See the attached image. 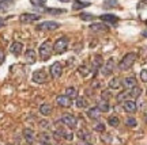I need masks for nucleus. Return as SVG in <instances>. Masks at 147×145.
Instances as JSON below:
<instances>
[{"instance_id": "7", "label": "nucleus", "mask_w": 147, "mask_h": 145, "mask_svg": "<svg viewBox=\"0 0 147 145\" xmlns=\"http://www.w3.org/2000/svg\"><path fill=\"white\" fill-rule=\"evenodd\" d=\"M113 71H115V60H113V58H109V60L102 65L101 73H102L104 76H109V75L113 73Z\"/></svg>"}, {"instance_id": "6", "label": "nucleus", "mask_w": 147, "mask_h": 145, "mask_svg": "<svg viewBox=\"0 0 147 145\" xmlns=\"http://www.w3.org/2000/svg\"><path fill=\"white\" fill-rule=\"evenodd\" d=\"M55 134L57 136V137H61L64 140H67V141H71L74 138L72 133H71L69 130H67L65 128H63V126H57L56 130H55Z\"/></svg>"}, {"instance_id": "12", "label": "nucleus", "mask_w": 147, "mask_h": 145, "mask_svg": "<svg viewBox=\"0 0 147 145\" xmlns=\"http://www.w3.org/2000/svg\"><path fill=\"white\" fill-rule=\"evenodd\" d=\"M49 71H51V75H52L53 78H60L61 73H63V65L59 61H56L51 65V69H49Z\"/></svg>"}, {"instance_id": "30", "label": "nucleus", "mask_w": 147, "mask_h": 145, "mask_svg": "<svg viewBox=\"0 0 147 145\" xmlns=\"http://www.w3.org/2000/svg\"><path fill=\"white\" fill-rule=\"evenodd\" d=\"M45 12L47 14H52V15H61V14H65V10L64 8H45Z\"/></svg>"}, {"instance_id": "16", "label": "nucleus", "mask_w": 147, "mask_h": 145, "mask_svg": "<svg viewBox=\"0 0 147 145\" xmlns=\"http://www.w3.org/2000/svg\"><path fill=\"white\" fill-rule=\"evenodd\" d=\"M100 19L104 23H109V25H117V22L120 21L119 16L113 15V14H104V15L100 16Z\"/></svg>"}, {"instance_id": "32", "label": "nucleus", "mask_w": 147, "mask_h": 145, "mask_svg": "<svg viewBox=\"0 0 147 145\" xmlns=\"http://www.w3.org/2000/svg\"><path fill=\"white\" fill-rule=\"evenodd\" d=\"M79 18L82 19V21L84 22H91L95 19V15H93V14H89V12H82L80 15H79Z\"/></svg>"}, {"instance_id": "8", "label": "nucleus", "mask_w": 147, "mask_h": 145, "mask_svg": "<svg viewBox=\"0 0 147 145\" xmlns=\"http://www.w3.org/2000/svg\"><path fill=\"white\" fill-rule=\"evenodd\" d=\"M41 16L38 14H30V12H25V14H21L19 15V22L22 23H30V22H36L38 21Z\"/></svg>"}, {"instance_id": "11", "label": "nucleus", "mask_w": 147, "mask_h": 145, "mask_svg": "<svg viewBox=\"0 0 147 145\" xmlns=\"http://www.w3.org/2000/svg\"><path fill=\"white\" fill-rule=\"evenodd\" d=\"M90 30L94 31V33H108L109 31V26L106 23H104V22H97V23L90 25Z\"/></svg>"}, {"instance_id": "29", "label": "nucleus", "mask_w": 147, "mask_h": 145, "mask_svg": "<svg viewBox=\"0 0 147 145\" xmlns=\"http://www.w3.org/2000/svg\"><path fill=\"white\" fill-rule=\"evenodd\" d=\"M128 92H129V98H131V99L139 98V96H140V94H142V88L136 86V87L131 88V90H128Z\"/></svg>"}, {"instance_id": "13", "label": "nucleus", "mask_w": 147, "mask_h": 145, "mask_svg": "<svg viewBox=\"0 0 147 145\" xmlns=\"http://www.w3.org/2000/svg\"><path fill=\"white\" fill-rule=\"evenodd\" d=\"M121 84H123V87L125 88V90H131V88L138 86V80H136V78H134V76H128V78L121 80Z\"/></svg>"}, {"instance_id": "35", "label": "nucleus", "mask_w": 147, "mask_h": 145, "mask_svg": "<svg viewBox=\"0 0 147 145\" xmlns=\"http://www.w3.org/2000/svg\"><path fill=\"white\" fill-rule=\"evenodd\" d=\"M45 1L47 0H30V3L33 5H36V7H42V5L45 4Z\"/></svg>"}, {"instance_id": "33", "label": "nucleus", "mask_w": 147, "mask_h": 145, "mask_svg": "<svg viewBox=\"0 0 147 145\" xmlns=\"http://www.w3.org/2000/svg\"><path fill=\"white\" fill-rule=\"evenodd\" d=\"M117 5H119L117 0H105L104 1V7L105 8H113V7H117Z\"/></svg>"}, {"instance_id": "41", "label": "nucleus", "mask_w": 147, "mask_h": 145, "mask_svg": "<svg viewBox=\"0 0 147 145\" xmlns=\"http://www.w3.org/2000/svg\"><path fill=\"white\" fill-rule=\"evenodd\" d=\"M78 145H91V142H89V141H79L78 142Z\"/></svg>"}, {"instance_id": "48", "label": "nucleus", "mask_w": 147, "mask_h": 145, "mask_svg": "<svg viewBox=\"0 0 147 145\" xmlns=\"http://www.w3.org/2000/svg\"><path fill=\"white\" fill-rule=\"evenodd\" d=\"M0 1H5V0H0Z\"/></svg>"}, {"instance_id": "5", "label": "nucleus", "mask_w": 147, "mask_h": 145, "mask_svg": "<svg viewBox=\"0 0 147 145\" xmlns=\"http://www.w3.org/2000/svg\"><path fill=\"white\" fill-rule=\"evenodd\" d=\"M60 122L63 125H65L68 129H75L76 125H78V119L72 114H63V117L60 118Z\"/></svg>"}, {"instance_id": "23", "label": "nucleus", "mask_w": 147, "mask_h": 145, "mask_svg": "<svg viewBox=\"0 0 147 145\" xmlns=\"http://www.w3.org/2000/svg\"><path fill=\"white\" fill-rule=\"evenodd\" d=\"M75 104H76L78 109H87L89 107V102H87V99L84 98V96H78Z\"/></svg>"}, {"instance_id": "28", "label": "nucleus", "mask_w": 147, "mask_h": 145, "mask_svg": "<svg viewBox=\"0 0 147 145\" xmlns=\"http://www.w3.org/2000/svg\"><path fill=\"white\" fill-rule=\"evenodd\" d=\"M90 72H91V65H89L87 62H84V64H82V65L79 67V73H80L82 76H87Z\"/></svg>"}, {"instance_id": "43", "label": "nucleus", "mask_w": 147, "mask_h": 145, "mask_svg": "<svg viewBox=\"0 0 147 145\" xmlns=\"http://www.w3.org/2000/svg\"><path fill=\"white\" fill-rule=\"evenodd\" d=\"M40 145H52V144H51V142H41Z\"/></svg>"}, {"instance_id": "45", "label": "nucleus", "mask_w": 147, "mask_h": 145, "mask_svg": "<svg viewBox=\"0 0 147 145\" xmlns=\"http://www.w3.org/2000/svg\"><path fill=\"white\" fill-rule=\"evenodd\" d=\"M59 1H61V3H68L69 0H59Z\"/></svg>"}, {"instance_id": "44", "label": "nucleus", "mask_w": 147, "mask_h": 145, "mask_svg": "<svg viewBox=\"0 0 147 145\" xmlns=\"http://www.w3.org/2000/svg\"><path fill=\"white\" fill-rule=\"evenodd\" d=\"M4 25H5L4 22H3V21H0V27H3V26H4Z\"/></svg>"}, {"instance_id": "46", "label": "nucleus", "mask_w": 147, "mask_h": 145, "mask_svg": "<svg viewBox=\"0 0 147 145\" xmlns=\"http://www.w3.org/2000/svg\"><path fill=\"white\" fill-rule=\"evenodd\" d=\"M144 119H146V122H147V110H146V113H144Z\"/></svg>"}, {"instance_id": "38", "label": "nucleus", "mask_w": 147, "mask_h": 145, "mask_svg": "<svg viewBox=\"0 0 147 145\" xmlns=\"http://www.w3.org/2000/svg\"><path fill=\"white\" fill-rule=\"evenodd\" d=\"M140 79H142V82L147 83V69H143L140 72Z\"/></svg>"}, {"instance_id": "17", "label": "nucleus", "mask_w": 147, "mask_h": 145, "mask_svg": "<svg viewBox=\"0 0 147 145\" xmlns=\"http://www.w3.org/2000/svg\"><path fill=\"white\" fill-rule=\"evenodd\" d=\"M22 50H23V43L19 41H15L11 43L10 46V52L12 53V54H15V56H19L22 53Z\"/></svg>"}, {"instance_id": "37", "label": "nucleus", "mask_w": 147, "mask_h": 145, "mask_svg": "<svg viewBox=\"0 0 147 145\" xmlns=\"http://www.w3.org/2000/svg\"><path fill=\"white\" fill-rule=\"evenodd\" d=\"M94 129L97 130V132H100V133H102V132L105 130V126H104V124H101V122H98V124H95Z\"/></svg>"}, {"instance_id": "18", "label": "nucleus", "mask_w": 147, "mask_h": 145, "mask_svg": "<svg viewBox=\"0 0 147 145\" xmlns=\"http://www.w3.org/2000/svg\"><path fill=\"white\" fill-rule=\"evenodd\" d=\"M25 58H26V62H27V64H34V62L37 61V54H36V52H34L33 49H29V50H26V53H25Z\"/></svg>"}, {"instance_id": "20", "label": "nucleus", "mask_w": 147, "mask_h": 145, "mask_svg": "<svg viewBox=\"0 0 147 145\" xmlns=\"http://www.w3.org/2000/svg\"><path fill=\"white\" fill-rule=\"evenodd\" d=\"M97 107L100 109L101 113H106L110 110V104H109V100H105V99H100L98 103H97Z\"/></svg>"}, {"instance_id": "34", "label": "nucleus", "mask_w": 147, "mask_h": 145, "mask_svg": "<svg viewBox=\"0 0 147 145\" xmlns=\"http://www.w3.org/2000/svg\"><path fill=\"white\" fill-rule=\"evenodd\" d=\"M125 125L128 126V128H135V126L138 125V122L134 117H128V118L125 119Z\"/></svg>"}, {"instance_id": "42", "label": "nucleus", "mask_w": 147, "mask_h": 145, "mask_svg": "<svg viewBox=\"0 0 147 145\" xmlns=\"http://www.w3.org/2000/svg\"><path fill=\"white\" fill-rule=\"evenodd\" d=\"M142 35H143V37H146V38H147V30H143V31H142Z\"/></svg>"}, {"instance_id": "3", "label": "nucleus", "mask_w": 147, "mask_h": 145, "mask_svg": "<svg viewBox=\"0 0 147 145\" xmlns=\"http://www.w3.org/2000/svg\"><path fill=\"white\" fill-rule=\"evenodd\" d=\"M52 52H53V46H52V42L51 41H45L44 43H41V46L38 49L40 58H41L42 61L49 60V57L52 56Z\"/></svg>"}, {"instance_id": "2", "label": "nucleus", "mask_w": 147, "mask_h": 145, "mask_svg": "<svg viewBox=\"0 0 147 145\" xmlns=\"http://www.w3.org/2000/svg\"><path fill=\"white\" fill-rule=\"evenodd\" d=\"M68 43L69 39L67 37H61V38L56 39V42L53 43V53L55 54H63L68 49Z\"/></svg>"}, {"instance_id": "24", "label": "nucleus", "mask_w": 147, "mask_h": 145, "mask_svg": "<svg viewBox=\"0 0 147 145\" xmlns=\"http://www.w3.org/2000/svg\"><path fill=\"white\" fill-rule=\"evenodd\" d=\"M121 86H123V84H121V79H119V78H113L109 82V84H108L109 90H119Z\"/></svg>"}, {"instance_id": "27", "label": "nucleus", "mask_w": 147, "mask_h": 145, "mask_svg": "<svg viewBox=\"0 0 147 145\" xmlns=\"http://www.w3.org/2000/svg\"><path fill=\"white\" fill-rule=\"evenodd\" d=\"M65 95L68 96V98L71 99H76L78 98V90H76V87H74V86H71V87H67L65 88Z\"/></svg>"}, {"instance_id": "26", "label": "nucleus", "mask_w": 147, "mask_h": 145, "mask_svg": "<svg viewBox=\"0 0 147 145\" xmlns=\"http://www.w3.org/2000/svg\"><path fill=\"white\" fill-rule=\"evenodd\" d=\"M40 113H41L42 115H45V117H48V115L52 114V106L48 103H44L40 106Z\"/></svg>"}, {"instance_id": "40", "label": "nucleus", "mask_w": 147, "mask_h": 145, "mask_svg": "<svg viewBox=\"0 0 147 145\" xmlns=\"http://www.w3.org/2000/svg\"><path fill=\"white\" fill-rule=\"evenodd\" d=\"M4 58H5V54H4V52H3V50L0 49V65H1V64L4 62Z\"/></svg>"}, {"instance_id": "21", "label": "nucleus", "mask_w": 147, "mask_h": 145, "mask_svg": "<svg viewBox=\"0 0 147 145\" xmlns=\"http://www.w3.org/2000/svg\"><path fill=\"white\" fill-rule=\"evenodd\" d=\"M78 137H79V140H82V141H91V134H90V132L89 130H86V129H80L78 130Z\"/></svg>"}, {"instance_id": "49", "label": "nucleus", "mask_w": 147, "mask_h": 145, "mask_svg": "<svg viewBox=\"0 0 147 145\" xmlns=\"http://www.w3.org/2000/svg\"><path fill=\"white\" fill-rule=\"evenodd\" d=\"M7 145H11V144H7Z\"/></svg>"}, {"instance_id": "10", "label": "nucleus", "mask_w": 147, "mask_h": 145, "mask_svg": "<svg viewBox=\"0 0 147 145\" xmlns=\"http://www.w3.org/2000/svg\"><path fill=\"white\" fill-rule=\"evenodd\" d=\"M123 109H124V111L128 113V114H134V113H136L138 104H136V102H134L132 99H128V100H124Z\"/></svg>"}, {"instance_id": "22", "label": "nucleus", "mask_w": 147, "mask_h": 145, "mask_svg": "<svg viewBox=\"0 0 147 145\" xmlns=\"http://www.w3.org/2000/svg\"><path fill=\"white\" fill-rule=\"evenodd\" d=\"M100 114H101V111H100V109H98L97 106L87 110V117H89L90 119H98L100 118Z\"/></svg>"}, {"instance_id": "15", "label": "nucleus", "mask_w": 147, "mask_h": 145, "mask_svg": "<svg viewBox=\"0 0 147 145\" xmlns=\"http://www.w3.org/2000/svg\"><path fill=\"white\" fill-rule=\"evenodd\" d=\"M56 102L60 107H69L71 104H72V99L68 98L65 94L64 95H59L57 98H56Z\"/></svg>"}, {"instance_id": "4", "label": "nucleus", "mask_w": 147, "mask_h": 145, "mask_svg": "<svg viewBox=\"0 0 147 145\" xmlns=\"http://www.w3.org/2000/svg\"><path fill=\"white\" fill-rule=\"evenodd\" d=\"M60 27V23L59 22H52V21H47V22H42L40 25L36 26V30L38 31H53Z\"/></svg>"}, {"instance_id": "25", "label": "nucleus", "mask_w": 147, "mask_h": 145, "mask_svg": "<svg viewBox=\"0 0 147 145\" xmlns=\"http://www.w3.org/2000/svg\"><path fill=\"white\" fill-rule=\"evenodd\" d=\"M23 137H25V140H26L29 144H33V142H34V132H33L32 129L23 130Z\"/></svg>"}, {"instance_id": "47", "label": "nucleus", "mask_w": 147, "mask_h": 145, "mask_svg": "<svg viewBox=\"0 0 147 145\" xmlns=\"http://www.w3.org/2000/svg\"><path fill=\"white\" fill-rule=\"evenodd\" d=\"M144 23H146V26H147V21H146V22H144Z\"/></svg>"}, {"instance_id": "31", "label": "nucleus", "mask_w": 147, "mask_h": 145, "mask_svg": "<svg viewBox=\"0 0 147 145\" xmlns=\"http://www.w3.org/2000/svg\"><path fill=\"white\" fill-rule=\"evenodd\" d=\"M108 124L112 126V128H117L119 124H120V119L117 115H110L109 118H108Z\"/></svg>"}, {"instance_id": "1", "label": "nucleus", "mask_w": 147, "mask_h": 145, "mask_svg": "<svg viewBox=\"0 0 147 145\" xmlns=\"http://www.w3.org/2000/svg\"><path fill=\"white\" fill-rule=\"evenodd\" d=\"M136 61V53H127L124 57L121 58V61L119 62V69L120 71H128L129 68L134 65V62Z\"/></svg>"}, {"instance_id": "9", "label": "nucleus", "mask_w": 147, "mask_h": 145, "mask_svg": "<svg viewBox=\"0 0 147 145\" xmlns=\"http://www.w3.org/2000/svg\"><path fill=\"white\" fill-rule=\"evenodd\" d=\"M33 82L37 84H44L48 82V76L47 73L44 72L42 69H40V71H36V72L33 73Z\"/></svg>"}, {"instance_id": "14", "label": "nucleus", "mask_w": 147, "mask_h": 145, "mask_svg": "<svg viewBox=\"0 0 147 145\" xmlns=\"http://www.w3.org/2000/svg\"><path fill=\"white\" fill-rule=\"evenodd\" d=\"M102 65H104V62H102V57H101L100 54H97L94 57V60H93V64H91V72H93V75H97V72L100 71V68H102Z\"/></svg>"}, {"instance_id": "19", "label": "nucleus", "mask_w": 147, "mask_h": 145, "mask_svg": "<svg viewBox=\"0 0 147 145\" xmlns=\"http://www.w3.org/2000/svg\"><path fill=\"white\" fill-rule=\"evenodd\" d=\"M90 3L89 1H82V0H74L72 3V10L74 11H80L83 10L84 7H89Z\"/></svg>"}, {"instance_id": "39", "label": "nucleus", "mask_w": 147, "mask_h": 145, "mask_svg": "<svg viewBox=\"0 0 147 145\" xmlns=\"http://www.w3.org/2000/svg\"><path fill=\"white\" fill-rule=\"evenodd\" d=\"M7 7H8V4H7L5 1H0V12L5 11V10H7Z\"/></svg>"}, {"instance_id": "36", "label": "nucleus", "mask_w": 147, "mask_h": 145, "mask_svg": "<svg viewBox=\"0 0 147 145\" xmlns=\"http://www.w3.org/2000/svg\"><path fill=\"white\" fill-rule=\"evenodd\" d=\"M101 98L105 99V100H109V98H112V94H110V91H102L101 92Z\"/></svg>"}]
</instances>
